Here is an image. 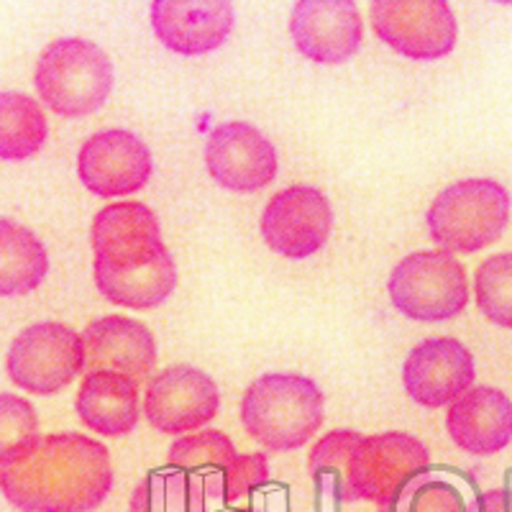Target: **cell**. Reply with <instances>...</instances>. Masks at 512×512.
<instances>
[{
  "mask_svg": "<svg viewBox=\"0 0 512 512\" xmlns=\"http://www.w3.org/2000/svg\"><path fill=\"white\" fill-rule=\"evenodd\" d=\"M431 464V454L410 433L390 431L377 436H361L354 456L356 502L384 505L413 477Z\"/></svg>",
  "mask_w": 512,
  "mask_h": 512,
  "instance_id": "cell-12",
  "label": "cell"
},
{
  "mask_svg": "<svg viewBox=\"0 0 512 512\" xmlns=\"http://www.w3.org/2000/svg\"><path fill=\"white\" fill-rule=\"evenodd\" d=\"M372 29L397 54L433 62L454 52L459 26L446 0H377Z\"/></svg>",
  "mask_w": 512,
  "mask_h": 512,
  "instance_id": "cell-8",
  "label": "cell"
},
{
  "mask_svg": "<svg viewBox=\"0 0 512 512\" xmlns=\"http://www.w3.org/2000/svg\"><path fill=\"white\" fill-rule=\"evenodd\" d=\"M210 492L180 469H152L131 497V512H210Z\"/></svg>",
  "mask_w": 512,
  "mask_h": 512,
  "instance_id": "cell-23",
  "label": "cell"
},
{
  "mask_svg": "<svg viewBox=\"0 0 512 512\" xmlns=\"http://www.w3.org/2000/svg\"><path fill=\"white\" fill-rule=\"evenodd\" d=\"M221 408V392L205 372L187 364L167 367L149 382L144 418L154 431L187 436L210 423Z\"/></svg>",
  "mask_w": 512,
  "mask_h": 512,
  "instance_id": "cell-10",
  "label": "cell"
},
{
  "mask_svg": "<svg viewBox=\"0 0 512 512\" xmlns=\"http://www.w3.org/2000/svg\"><path fill=\"white\" fill-rule=\"evenodd\" d=\"M387 292L405 318L441 323L466 310L469 277L464 264L448 251H415L392 269Z\"/></svg>",
  "mask_w": 512,
  "mask_h": 512,
  "instance_id": "cell-5",
  "label": "cell"
},
{
  "mask_svg": "<svg viewBox=\"0 0 512 512\" xmlns=\"http://www.w3.org/2000/svg\"><path fill=\"white\" fill-rule=\"evenodd\" d=\"M333 208L318 187L292 185L272 195L262 210L259 231L274 254L308 259L328 244Z\"/></svg>",
  "mask_w": 512,
  "mask_h": 512,
  "instance_id": "cell-9",
  "label": "cell"
},
{
  "mask_svg": "<svg viewBox=\"0 0 512 512\" xmlns=\"http://www.w3.org/2000/svg\"><path fill=\"white\" fill-rule=\"evenodd\" d=\"M154 159L149 146L126 128H108L90 136L77 154V175L98 198L134 195L149 182Z\"/></svg>",
  "mask_w": 512,
  "mask_h": 512,
  "instance_id": "cell-11",
  "label": "cell"
},
{
  "mask_svg": "<svg viewBox=\"0 0 512 512\" xmlns=\"http://www.w3.org/2000/svg\"><path fill=\"white\" fill-rule=\"evenodd\" d=\"M210 177L231 192H256L277 177V149L251 123L231 121L218 126L205 144Z\"/></svg>",
  "mask_w": 512,
  "mask_h": 512,
  "instance_id": "cell-14",
  "label": "cell"
},
{
  "mask_svg": "<svg viewBox=\"0 0 512 512\" xmlns=\"http://www.w3.org/2000/svg\"><path fill=\"white\" fill-rule=\"evenodd\" d=\"M379 512H466V505L454 479L425 469L423 474L410 479L392 500L379 505Z\"/></svg>",
  "mask_w": 512,
  "mask_h": 512,
  "instance_id": "cell-26",
  "label": "cell"
},
{
  "mask_svg": "<svg viewBox=\"0 0 512 512\" xmlns=\"http://www.w3.org/2000/svg\"><path fill=\"white\" fill-rule=\"evenodd\" d=\"M267 479H269L267 456H264V454L239 456V459L233 461V466L228 469V474H226L221 502L236 505V502L244 500L249 492H254L256 487L267 484Z\"/></svg>",
  "mask_w": 512,
  "mask_h": 512,
  "instance_id": "cell-29",
  "label": "cell"
},
{
  "mask_svg": "<svg viewBox=\"0 0 512 512\" xmlns=\"http://www.w3.org/2000/svg\"><path fill=\"white\" fill-rule=\"evenodd\" d=\"M239 459L231 438L221 431H195L180 436L169 448V466L200 479L213 500L223 497L228 469Z\"/></svg>",
  "mask_w": 512,
  "mask_h": 512,
  "instance_id": "cell-21",
  "label": "cell"
},
{
  "mask_svg": "<svg viewBox=\"0 0 512 512\" xmlns=\"http://www.w3.org/2000/svg\"><path fill=\"white\" fill-rule=\"evenodd\" d=\"M95 285L105 300L131 310H154L177 287V267L172 254L146 269L128 274H95Z\"/></svg>",
  "mask_w": 512,
  "mask_h": 512,
  "instance_id": "cell-22",
  "label": "cell"
},
{
  "mask_svg": "<svg viewBox=\"0 0 512 512\" xmlns=\"http://www.w3.org/2000/svg\"><path fill=\"white\" fill-rule=\"evenodd\" d=\"M34 436H39V418L31 402L3 392L0 395V454Z\"/></svg>",
  "mask_w": 512,
  "mask_h": 512,
  "instance_id": "cell-28",
  "label": "cell"
},
{
  "mask_svg": "<svg viewBox=\"0 0 512 512\" xmlns=\"http://www.w3.org/2000/svg\"><path fill=\"white\" fill-rule=\"evenodd\" d=\"M6 369L18 390L57 395L88 369L85 338L64 323H34L13 338Z\"/></svg>",
  "mask_w": 512,
  "mask_h": 512,
  "instance_id": "cell-6",
  "label": "cell"
},
{
  "mask_svg": "<svg viewBox=\"0 0 512 512\" xmlns=\"http://www.w3.org/2000/svg\"><path fill=\"white\" fill-rule=\"evenodd\" d=\"M49 134L41 105L31 95L0 93V159L21 162L39 152Z\"/></svg>",
  "mask_w": 512,
  "mask_h": 512,
  "instance_id": "cell-24",
  "label": "cell"
},
{
  "mask_svg": "<svg viewBox=\"0 0 512 512\" xmlns=\"http://www.w3.org/2000/svg\"><path fill=\"white\" fill-rule=\"evenodd\" d=\"M49 272L47 246L11 218L0 221V295H29Z\"/></svg>",
  "mask_w": 512,
  "mask_h": 512,
  "instance_id": "cell-20",
  "label": "cell"
},
{
  "mask_svg": "<svg viewBox=\"0 0 512 512\" xmlns=\"http://www.w3.org/2000/svg\"><path fill=\"white\" fill-rule=\"evenodd\" d=\"M111 487L108 448L82 433L34 436L0 454V489L21 512H93Z\"/></svg>",
  "mask_w": 512,
  "mask_h": 512,
  "instance_id": "cell-1",
  "label": "cell"
},
{
  "mask_svg": "<svg viewBox=\"0 0 512 512\" xmlns=\"http://www.w3.org/2000/svg\"><path fill=\"white\" fill-rule=\"evenodd\" d=\"M77 418L105 438L126 436L141 418L139 379L118 372H88L75 397Z\"/></svg>",
  "mask_w": 512,
  "mask_h": 512,
  "instance_id": "cell-19",
  "label": "cell"
},
{
  "mask_svg": "<svg viewBox=\"0 0 512 512\" xmlns=\"http://www.w3.org/2000/svg\"><path fill=\"white\" fill-rule=\"evenodd\" d=\"M510 192L495 180H461L436 195L428 233L448 254H474L495 244L510 223Z\"/></svg>",
  "mask_w": 512,
  "mask_h": 512,
  "instance_id": "cell-4",
  "label": "cell"
},
{
  "mask_svg": "<svg viewBox=\"0 0 512 512\" xmlns=\"http://www.w3.org/2000/svg\"><path fill=\"white\" fill-rule=\"evenodd\" d=\"M297 52L315 64H344L359 52L364 21L354 0H300L290 13Z\"/></svg>",
  "mask_w": 512,
  "mask_h": 512,
  "instance_id": "cell-15",
  "label": "cell"
},
{
  "mask_svg": "<svg viewBox=\"0 0 512 512\" xmlns=\"http://www.w3.org/2000/svg\"><path fill=\"white\" fill-rule=\"evenodd\" d=\"M326 418V397L303 374H264L246 387L241 423L267 451L287 454L303 448Z\"/></svg>",
  "mask_w": 512,
  "mask_h": 512,
  "instance_id": "cell-2",
  "label": "cell"
},
{
  "mask_svg": "<svg viewBox=\"0 0 512 512\" xmlns=\"http://www.w3.org/2000/svg\"><path fill=\"white\" fill-rule=\"evenodd\" d=\"M236 16L228 0H154L152 26L169 52L198 57L216 52L231 36Z\"/></svg>",
  "mask_w": 512,
  "mask_h": 512,
  "instance_id": "cell-16",
  "label": "cell"
},
{
  "mask_svg": "<svg viewBox=\"0 0 512 512\" xmlns=\"http://www.w3.org/2000/svg\"><path fill=\"white\" fill-rule=\"evenodd\" d=\"M477 379L472 351L448 336L425 338L415 346L402 367V384L410 400L423 408H446L472 390Z\"/></svg>",
  "mask_w": 512,
  "mask_h": 512,
  "instance_id": "cell-13",
  "label": "cell"
},
{
  "mask_svg": "<svg viewBox=\"0 0 512 512\" xmlns=\"http://www.w3.org/2000/svg\"><path fill=\"white\" fill-rule=\"evenodd\" d=\"M93 274H128L157 264L169 254L157 216L144 203L128 200L98 210L90 231Z\"/></svg>",
  "mask_w": 512,
  "mask_h": 512,
  "instance_id": "cell-7",
  "label": "cell"
},
{
  "mask_svg": "<svg viewBox=\"0 0 512 512\" xmlns=\"http://www.w3.org/2000/svg\"><path fill=\"white\" fill-rule=\"evenodd\" d=\"M477 308L500 328H512V251L492 254L474 274Z\"/></svg>",
  "mask_w": 512,
  "mask_h": 512,
  "instance_id": "cell-27",
  "label": "cell"
},
{
  "mask_svg": "<svg viewBox=\"0 0 512 512\" xmlns=\"http://www.w3.org/2000/svg\"><path fill=\"white\" fill-rule=\"evenodd\" d=\"M88 372H118L134 379L152 374L157 364V341L152 331L126 315H103L85 333Z\"/></svg>",
  "mask_w": 512,
  "mask_h": 512,
  "instance_id": "cell-18",
  "label": "cell"
},
{
  "mask_svg": "<svg viewBox=\"0 0 512 512\" xmlns=\"http://www.w3.org/2000/svg\"><path fill=\"white\" fill-rule=\"evenodd\" d=\"M466 512H512V489H489L466 507Z\"/></svg>",
  "mask_w": 512,
  "mask_h": 512,
  "instance_id": "cell-30",
  "label": "cell"
},
{
  "mask_svg": "<svg viewBox=\"0 0 512 512\" xmlns=\"http://www.w3.org/2000/svg\"><path fill=\"white\" fill-rule=\"evenodd\" d=\"M364 433L333 431L320 438L310 451V474L320 492H331L338 502H356L354 489V456Z\"/></svg>",
  "mask_w": 512,
  "mask_h": 512,
  "instance_id": "cell-25",
  "label": "cell"
},
{
  "mask_svg": "<svg viewBox=\"0 0 512 512\" xmlns=\"http://www.w3.org/2000/svg\"><path fill=\"white\" fill-rule=\"evenodd\" d=\"M446 431L466 454H500L512 441V400L495 387H472L448 405Z\"/></svg>",
  "mask_w": 512,
  "mask_h": 512,
  "instance_id": "cell-17",
  "label": "cell"
},
{
  "mask_svg": "<svg viewBox=\"0 0 512 512\" xmlns=\"http://www.w3.org/2000/svg\"><path fill=\"white\" fill-rule=\"evenodd\" d=\"M34 88L49 111L82 118L103 108L113 90L111 57L88 39L52 41L34 70Z\"/></svg>",
  "mask_w": 512,
  "mask_h": 512,
  "instance_id": "cell-3",
  "label": "cell"
}]
</instances>
